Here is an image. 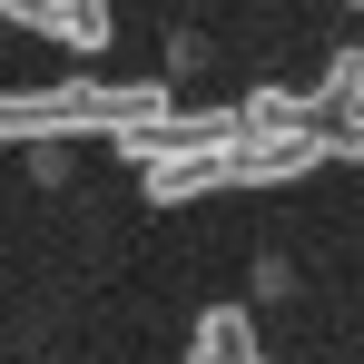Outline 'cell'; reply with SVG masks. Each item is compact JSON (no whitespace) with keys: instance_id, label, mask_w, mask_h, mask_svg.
Wrapping results in <instances>:
<instances>
[{"instance_id":"8992f818","label":"cell","mask_w":364,"mask_h":364,"mask_svg":"<svg viewBox=\"0 0 364 364\" xmlns=\"http://www.w3.org/2000/svg\"><path fill=\"white\" fill-rule=\"evenodd\" d=\"M325 158H364V109H325Z\"/></svg>"},{"instance_id":"52a82bcc","label":"cell","mask_w":364,"mask_h":364,"mask_svg":"<svg viewBox=\"0 0 364 364\" xmlns=\"http://www.w3.org/2000/svg\"><path fill=\"white\" fill-rule=\"evenodd\" d=\"M0 30H50V0H0Z\"/></svg>"},{"instance_id":"5b68a950","label":"cell","mask_w":364,"mask_h":364,"mask_svg":"<svg viewBox=\"0 0 364 364\" xmlns=\"http://www.w3.org/2000/svg\"><path fill=\"white\" fill-rule=\"evenodd\" d=\"M315 99H325V109H364V50H335L325 79H315Z\"/></svg>"},{"instance_id":"ba28073f","label":"cell","mask_w":364,"mask_h":364,"mask_svg":"<svg viewBox=\"0 0 364 364\" xmlns=\"http://www.w3.org/2000/svg\"><path fill=\"white\" fill-rule=\"evenodd\" d=\"M345 10H364V0H345Z\"/></svg>"},{"instance_id":"277c9868","label":"cell","mask_w":364,"mask_h":364,"mask_svg":"<svg viewBox=\"0 0 364 364\" xmlns=\"http://www.w3.org/2000/svg\"><path fill=\"white\" fill-rule=\"evenodd\" d=\"M237 119L246 128H325V99H315V89H246Z\"/></svg>"},{"instance_id":"6da1fadb","label":"cell","mask_w":364,"mask_h":364,"mask_svg":"<svg viewBox=\"0 0 364 364\" xmlns=\"http://www.w3.org/2000/svg\"><path fill=\"white\" fill-rule=\"evenodd\" d=\"M168 109L158 79H60V89H0V148H60V138H119L128 119Z\"/></svg>"},{"instance_id":"3957f363","label":"cell","mask_w":364,"mask_h":364,"mask_svg":"<svg viewBox=\"0 0 364 364\" xmlns=\"http://www.w3.org/2000/svg\"><path fill=\"white\" fill-rule=\"evenodd\" d=\"M40 40H60V50H79V60H99L119 30H109V0H50V30Z\"/></svg>"},{"instance_id":"7a4b0ae2","label":"cell","mask_w":364,"mask_h":364,"mask_svg":"<svg viewBox=\"0 0 364 364\" xmlns=\"http://www.w3.org/2000/svg\"><path fill=\"white\" fill-rule=\"evenodd\" d=\"M187 364H266L256 315H246V305H207V315H197V335H187Z\"/></svg>"}]
</instances>
